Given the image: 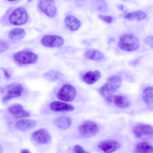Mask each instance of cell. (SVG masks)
Masks as SVG:
<instances>
[{"label": "cell", "instance_id": "8fae6325", "mask_svg": "<svg viewBox=\"0 0 153 153\" xmlns=\"http://www.w3.org/2000/svg\"><path fill=\"white\" fill-rule=\"evenodd\" d=\"M33 140L37 143L40 144H46L51 140V136L45 129L41 128L34 132L32 134Z\"/></svg>", "mask_w": 153, "mask_h": 153}, {"label": "cell", "instance_id": "30bf717a", "mask_svg": "<svg viewBox=\"0 0 153 153\" xmlns=\"http://www.w3.org/2000/svg\"><path fill=\"white\" fill-rule=\"evenodd\" d=\"M99 148L105 153H112L119 149L121 147L120 143L113 139L106 140L100 142Z\"/></svg>", "mask_w": 153, "mask_h": 153}, {"label": "cell", "instance_id": "6da1fadb", "mask_svg": "<svg viewBox=\"0 0 153 153\" xmlns=\"http://www.w3.org/2000/svg\"><path fill=\"white\" fill-rule=\"evenodd\" d=\"M121 83V80L119 76L117 75L111 76L100 88V93L107 100L110 102L112 99L113 94L119 89Z\"/></svg>", "mask_w": 153, "mask_h": 153}, {"label": "cell", "instance_id": "d4e9b609", "mask_svg": "<svg viewBox=\"0 0 153 153\" xmlns=\"http://www.w3.org/2000/svg\"><path fill=\"white\" fill-rule=\"evenodd\" d=\"M97 10L100 11H105L107 9V6L104 0H96Z\"/></svg>", "mask_w": 153, "mask_h": 153}, {"label": "cell", "instance_id": "484cf974", "mask_svg": "<svg viewBox=\"0 0 153 153\" xmlns=\"http://www.w3.org/2000/svg\"><path fill=\"white\" fill-rule=\"evenodd\" d=\"M9 45L6 42L0 40V53L3 52L8 49Z\"/></svg>", "mask_w": 153, "mask_h": 153}, {"label": "cell", "instance_id": "3957f363", "mask_svg": "<svg viewBox=\"0 0 153 153\" xmlns=\"http://www.w3.org/2000/svg\"><path fill=\"white\" fill-rule=\"evenodd\" d=\"M28 15L26 10L22 7H18L10 13L8 20L10 24L15 25H21L28 21Z\"/></svg>", "mask_w": 153, "mask_h": 153}, {"label": "cell", "instance_id": "f1b7e54d", "mask_svg": "<svg viewBox=\"0 0 153 153\" xmlns=\"http://www.w3.org/2000/svg\"><path fill=\"white\" fill-rule=\"evenodd\" d=\"M1 69L3 71L4 75L6 78L7 79H10L11 77V76L8 71L3 68H1Z\"/></svg>", "mask_w": 153, "mask_h": 153}, {"label": "cell", "instance_id": "9a60e30c", "mask_svg": "<svg viewBox=\"0 0 153 153\" xmlns=\"http://www.w3.org/2000/svg\"><path fill=\"white\" fill-rule=\"evenodd\" d=\"M36 122L33 120L22 119L17 121L15 124V127L21 131H27L31 129L36 125Z\"/></svg>", "mask_w": 153, "mask_h": 153}, {"label": "cell", "instance_id": "9c48e42d", "mask_svg": "<svg viewBox=\"0 0 153 153\" xmlns=\"http://www.w3.org/2000/svg\"><path fill=\"white\" fill-rule=\"evenodd\" d=\"M64 42L62 37L56 35H45L41 39L42 45L48 47L60 48L63 45Z\"/></svg>", "mask_w": 153, "mask_h": 153}, {"label": "cell", "instance_id": "e575fe53", "mask_svg": "<svg viewBox=\"0 0 153 153\" xmlns=\"http://www.w3.org/2000/svg\"><path fill=\"white\" fill-rule=\"evenodd\" d=\"M32 0H28V1H30Z\"/></svg>", "mask_w": 153, "mask_h": 153}, {"label": "cell", "instance_id": "83f0119b", "mask_svg": "<svg viewBox=\"0 0 153 153\" xmlns=\"http://www.w3.org/2000/svg\"><path fill=\"white\" fill-rule=\"evenodd\" d=\"M98 17L100 19L107 23H111L113 21L112 18L110 16H103L100 15L98 16Z\"/></svg>", "mask_w": 153, "mask_h": 153}, {"label": "cell", "instance_id": "ac0fdd59", "mask_svg": "<svg viewBox=\"0 0 153 153\" xmlns=\"http://www.w3.org/2000/svg\"><path fill=\"white\" fill-rule=\"evenodd\" d=\"M85 56L88 59L97 61H101L104 59V55L99 51L90 49L85 52Z\"/></svg>", "mask_w": 153, "mask_h": 153}, {"label": "cell", "instance_id": "277c9868", "mask_svg": "<svg viewBox=\"0 0 153 153\" xmlns=\"http://www.w3.org/2000/svg\"><path fill=\"white\" fill-rule=\"evenodd\" d=\"M14 59L22 64H28L36 63L38 59V56L36 54L30 51H22L14 54Z\"/></svg>", "mask_w": 153, "mask_h": 153}, {"label": "cell", "instance_id": "d6986e66", "mask_svg": "<svg viewBox=\"0 0 153 153\" xmlns=\"http://www.w3.org/2000/svg\"><path fill=\"white\" fill-rule=\"evenodd\" d=\"M26 32L23 28H16L9 32L8 37L11 40L19 41L23 39L25 36Z\"/></svg>", "mask_w": 153, "mask_h": 153}, {"label": "cell", "instance_id": "ba28073f", "mask_svg": "<svg viewBox=\"0 0 153 153\" xmlns=\"http://www.w3.org/2000/svg\"><path fill=\"white\" fill-rule=\"evenodd\" d=\"M39 7L48 17H54L56 14V8L54 0H40Z\"/></svg>", "mask_w": 153, "mask_h": 153}, {"label": "cell", "instance_id": "d6a6232c", "mask_svg": "<svg viewBox=\"0 0 153 153\" xmlns=\"http://www.w3.org/2000/svg\"><path fill=\"white\" fill-rule=\"evenodd\" d=\"M3 151V149L2 146L0 144V153H2Z\"/></svg>", "mask_w": 153, "mask_h": 153}, {"label": "cell", "instance_id": "44dd1931", "mask_svg": "<svg viewBox=\"0 0 153 153\" xmlns=\"http://www.w3.org/2000/svg\"><path fill=\"white\" fill-rule=\"evenodd\" d=\"M54 123L58 128L65 129L70 126L72 122L69 118L65 117H61L56 119L54 121Z\"/></svg>", "mask_w": 153, "mask_h": 153}, {"label": "cell", "instance_id": "7c38bea8", "mask_svg": "<svg viewBox=\"0 0 153 153\" xmlns=\"http://www.w3.org/2000/svg\"><path fill=\"white\" fill-rule=\"evenodd\" d=\"M133 132L137 138L144 136H151L153 134V128L149 125L139 124L133 128Z\"/></svg>", "mask_w": 153, "mask_h": 153}, {"label": "cell", "instance_id": "836d02e7", "mask_svg": "<svg viewBox=\"0 0 153 153\" xmlns=\"http://www.w3.org/2000/svg\"><path fill=\"white\" fill-rule=\"evenodd\" d=\"M7 0L9 1H15L16 0Z\"/></svg>", "mask_w": 153, "mask_h": 153}, {"label": "cell", "instance_id": "1f68e13d", "mask_svg": "<svg viewBox=\"0 0 153 153\" xmlns=\"http://www.w3.org/2000/svg\"><path fill=\"white\" fill-rule=\"evenodd\" d=\"M118 8L120 10L123 11L124 9V6L122 4H120L118 6Z\"/></svg>", "mask_w": 153, "mask_h": 153}, {"label": "cell", "instance_id": "2e32d148", "mask_svg": "<svg viewBox=\"0 0 153 153\" xmlns=\"http://www.w3.org/2000/svg\"><path fill=\"white\" fill-rule=\"evenodd\" d=\"M101 75V73L98 70L94 71H89L83 75L82 79L87 84L91 85L96 82L100 78Z\"/></svg>", "mask_w": 153, "mask_h": 153}, {"label": "cell", "instance_id": "7a4b0ae2", "mask_svg": "<svg viewBox=\"0 0 153 153\" xmlns=\"http://www.w3.org/2000/svg\"><path fill=\"white\" fill-rule=\"evenodd\" d=\"M118 46L121 49L128 51L136 50L139 47L140 42L134 35L126 33L121 35L118 42Z\"/></svg>", "mask_w": 153, "mask_h": 153}, {"label": "cell", "instance_id": "ffe728a7", "mask_svg": "<svg viewBox=\"0 0 153 153\" xmlns=\"http://www.w3.org/2000/svg\"><path fill=\"white\" fill-rule=\"evenodd\" d=\"M153 152L152 146L149 143L145 142L137 143L134 149V152L137 153H152Z\"/></svg>", "mask_w": 153, "mask_h": 153}, {"label": "cell", "instance_id": "4316f807", "mask_svg": "<svg viewBox=\"0 0 153 153\" xmlns=\"http://www.w3.org/2000/svg\"><path fill=\"white\" fill-rule=\"evenodd\" d=\"M73 150L74 152L76 153H88L83 148L79 145H76L74 146Z\"/></svg>", "mask_w": 153, "mask_h": 153}, {"label": "cell", "instance_id": "7402d4cb", "mask_svg": "<svg viewBox=\"0 0 153 153\" xmlns=\"http://www.w3.org/2000/svg\"><path fill=\"white\" fill-rule=\"evenodd\" d=\"M147 14L144 12L139 10L127 13L124 18L129 20H140L145 19Z\"/></svg>", "mask_w": 153, "mask_h": 153}, {"label": "cell", "instance_id": "cb8c5ba5", "mask_svg": "<svg viewBox=\"0 0 153 153\" xmlns=\"http://www.w3.org/2000/svg\"><path fill=\"white\" fill-rule=\"evenodd\" d=\"M114 104L118 107L124 108L128 106L129 105V101L127 98L123 95H118L114 98Z\"/></svg>", "mask_w": 153, "mask_h": 153}, {"label": "cell", "instance_id": "52a82bcc", "mask_svg": "<svg viewBox=\"0 0 153 153\" xmlns=\"http://www.w3.org/2000/svg\"><path fill=\"white\" fill-rule=\"evenodd\" d=\"M23 91L22 86L18 83H13L8 86L7 88V94L2 98V101L7 102L13 98L21 95Z\"/></svg>", "mask_w": 153, "mask_h": 153}, {"label": "cell", "instance_id": "4fadbf2b", "mask_svg": "<svg viewBox=\"0 0 153 153\" xmlns=\"http://www.w3.org/2000/svg\"><path fill=\"white\" fill-rule=\"evenodd\" d=\"M9 112L17 118L27 117L29 116V112L23 109L20 104L16 103L10 106L8 108Z\"/></svg>", "mask_w": 153, "mask_h": 153}, {"label": "cell", "instance_id": "f546056e", "mask_svg": "<svg viewBox=\"0 0 153 153\" xmlns=\"http://www.w3.org/2000/svg\"><path fill=\"white\" fill-rule=\"evenodd\" d=\"M152 39H153L152 36H149L146 38L145 42L147 43L149 45H151L152 44V42H151V41H151V40ZM150 46H151V45Z\"/></svg>", "mask_w": 153, "mask_h": 153}, {"label": "cell", "instance_id": "8992f818", "mask_svg": "<svg viewBox=\"0 0 153 153\" xmlns=\"http://www.w3.org/2000/svg\"><path fill=\"white\" fill-rule=\"evenodd\" d=\"M76 94V90L74 86L69 84H65L60 88L57 97L62 101L69 102L74 99Z\"/></svg>", "mask_w": 153, "mask_h": 153}, {"label": "cell", "instance_id": "5bb4252c", "mask_svg": "<svg viewBox=\"0 0 153 153\" xmlns=\"http://www.w3.org/2000/svg\"><path fill=\"white\" fill-rule=\"evenodd\" d=\"M50 109L55 112H70L73 111L74 107L69 104L59 101L52 102L50 105Z\"/></svg>", "mask_w": 153, "mask_h": 153}, {"label": "cell", "instance_id": "603a6c76", "mask_svg": "<svg viewBox=\"0 0 153 153\" xmlns=\"http://www.w3.org/2000/svg\"><path fill=\"white\" fill-rule=\"evenodd\" d=\"M142 97L145 103L147 105H152L153 104V87H148L143 90Z\"/></svg>", "mask_w": 153, "mask_h": 153}, {"label": "cell", "instance_id": "e0dca14e", "mask_svg": "<svg viewBox=\"0 0 153 153\" xmlns=\"http://www.w3.org/2000/svg\"><path fill=\"white\" fill-rule=\"evenodd\" d=\"M65 22L67 27L72 31H75L78 29L80 27L81 22L77 18L72 15L66 16Z\"/></svg>", "mask_w": 153, "mask_h": 153}, {"label": "cell", "instance_id": "4dcf8cb0", "mask_svg": "<svg viewBox=\"0 0 153 153\" xmlns=\"http://www.w3.org/2000/svg\"><path fill=\"white\" fill-rule=\"evenodd\" d=\"M21 153H30V151L27 149H23L21 151Z\"/></svg>", "mask_w": 153, "mask_h": 153}, {"label": "cell", "instance_id": "5b68a950", "mask_svg": "<svg viewBox=\"0 0 153 153\" xmlns=\"http://www.w3.org/2000/svg\"><path fill=\"white\" fill-rule=\"evenodd\" d=\"M78 131L82 137H91L97 134L99 129L96 123L88 121L83 122L79 126Z\"/></svg>", "mask_w": 153, "mask_h": 153}]
</instances>
